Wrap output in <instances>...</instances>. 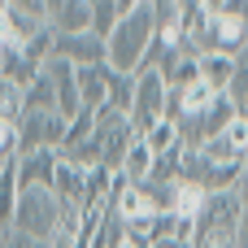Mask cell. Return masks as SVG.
Returning <instances> with one entry per match:
<instances>
[{"label":"cell","instance_id":"6da1fadb","mask_svg":"<svg viewBox=\"0 0 248 248\" xmlns=\"http://www.w3.org/2000/svg\"><path fill=\"white\" fill-rule=\"evenodd\" d=\"M157 39V17H153V0H135V9L113 26V35L105 39L109 44V70L118 74H140L144 70V57Z\"/></svg>","mask_w":248,"mask_h":248},{"label":"cell","instance_id":"7a4b0ae2","mask_svg":"<svg viewBox=\"0 0 248 248\" xmlns=\"http://www.w3.org/2000/svg\"><path fill=\"white\" fill-rule=\"evenodd\" d=\"M13 231L31 235V240H57V231H61V205H57L52 187H26L17 196Z\"/></svg>","mask_w":248,"mask_h":248},{"label":"cell","instance_id":"3957f363","mask_svg":"<svg viewBox=\"0 0 248 248\" xmlns=\"http://www.w3.org/2000/svg\"><path fill=\"white\" fill-rule=\"evenodd\" d=\"M166 100H170L166 78H161L157 70H140V74H135V100H131V113H126L135 140H144V135L166 118Z\"/></svg>","mask_w":248,"mask_h":248},{"label":"cell","instance_id":"277c9868","mask_svg":"<svg viewBox=\"0 0 248 248\" xmlns=\"http://www.w3.org/2000/svg\"><path fill=\"white\" fill-rule=\"evenodd\" d=\"M65 131H70V122H65L61 113H39V109H26V113H22V122H17V157L39 153V148L61 153Z\"/></svg>","mask_w":248,"mask_h":248},{"label":"cell","instance_id":"5b68a950","mask_svg":"<svg viewBox=\"0 0 248 248\" xmlns=\"http://www.w3.org/2000/svg\"><path fill=\"white\" fill-rule=\"evenodd\" d=\"M52 57L70 61L74 70H83V65H105V61H109V44L96 39L92 31H87V35H57Z\"/></svg>","mask_w":248,"mask_h":248},{"label":"cell","instance_id":"8992f818","mask_svg":"<svg viewBox=\"0 0 248 248\" xmlns=\"http://www.w3.org/2000/svg\"><path fill=\"white\" fill-rule=\"evenodd\" d=\"M48 31L52 35H87L92 0H48Z\"/></svg>","mask_w":248,"mask_h":248},{"label":"cell","instance_id":"52a82bcc","mask_svg":"<svg viewBox=\"0 0 248 248\" xmlns=\"http://www.w3.org/2000/svg\"><path fill=\"white\" fill-rule=\"evenodd\" d=\"M157 74L166 78V87L170 92H187V87H196L201 83V57L196 52H187V48H174V52H166L161 57V65H157Z\"/></svg>","mask_w":248,"mask_h":248},{"label":"cell","instance_id":"ba28073f","mask_svg":"<svg viewBox=\"0 0 248 248\" xmlns=\"http://www.w3.org/2000/svg\"><path fill=\"white\" fill-rule=\"evenodd\" d=\"M109 61L105 65H83V70H74V83H78V105H83V113H96V109H105L109 105Z\"/></svg>","mask_w":248,"mask_h":248},{"label":"cell","instance_id":"9c48e42d","mask_svg":"<svg viewBox=\"0 0 248 248\" xmlns=\"http://www.w3.org/2000/svg\"><path fill=\"white\" fill-rule=\"evenodd\" d=\"M57 166H61V157H57L52 148H39V153L17 157V183H22V192H26V187H52Z\"/></svg>","mask_w":248,"mask_h":248},{"label":"cell","instance_id":"30bf717a","mask_svg":"<svg viewBox=\"0 0 248 248\" xmlns=\"http://www.w3.org/2000/svg\"><path fill=\"white\" fill-rule=\"evenodd\" d=\"M231 78H235V57H222V52H205L201 57V83L214 96H227L231 92Z\"/></svg>","mask_w":248,"mask_h":248},{"label":"cell","instance_id":"8fae6325","mask_svg":"<svg viewBox=\"0 0 248 248\" xmlns=\"http://www.w3.org/2000/svg\"><path fill=\"white\" fill-rule=\"evenodd\" d=\"M135 9V0H92V35L96 39H109L113 26Z\"/></svg>","mask_w":248,"mask_h":248},{"label":"cell","instance_id":"7c38bea8","mask_svg":"<svg viewBox=\"0 0 248 248\" xmlns=\"http://www.w3.org/2000/svg\"><path fill=\"white\" fill-rule=\"evenodd\" d=\"M17 196H22V183H17V157H9L4 170H0V231H13Z\"/></svg>","mask_w":248,"mask_h":248},{"label":"cell","instance_id":"4fadbf2b","mask_svg":"<svg viewBox=\"0 0 248 248\" xmlns=\"http://www.w3.org/2000/svg\"><path fill=\"white\" fill-rule=\"evenodd\" d=\"M240 118V109H235V100L231 96H218L214 105H209V113L201 118V126H205V144L209 140H218V135H227V126Z\"/></svg>","mask_w":248,"mask_h":248},{"label":"cell","instance_id":"5bb4252c","mask_svg":"<svg viewBox=\"0 0 248 248\" xmlns=\"http://www.w3.org/2000/svg\"><path fill=\"white\" fill-rule=\"evenodd\" d=\"M153 161H157V153H153L144 140H135V144H131V153H126V161H122V174H126V183L144 187V183H148V174H153Z\"/></svg>","mask_w":248,"mask_h":248},{"label":"cell","instance_id":"9a60e30c","mask_svg":"<svg viewBox=\"0 0 248 248\" xmlns=\"http://www.w3.org/2000/svg\"><path fill=\"white\" fill-rule=\"evenodd\" d=\"M22 113H26V87H17L13 78H0V122L17 126Z\"/></svg>","mask_w":248,"mask_h":248},{"label":"cell","instance_id":"2e32d148","mask_svg":"<svg viewBox=\"0 0 248 248\" xmlns=\"http://www.w3.org/2000/svg\"><path fill=\"white\" fill-rule=\"evenodd\" d=\"M131 100H135V74H109V109L118 113H131Z\"/></svg>","mask_w":248,"mask_h":248},{"label":"cell","instance_id":"e0dca14e","mask_svg":"<svg viewBox=\"0 0 248 248\" xmlns=\"http://www.w3.org/2000/svg\"><path fill=\"white\" fill-rule=\"evenodd\" d=\"M144 144H148L157 157H161V153H174V148H183V144H179V126H174V122H166V118H161V122H157V126L144 135Z\"/></svg>","mask_w":248,"mask_h":248},{"label":"cell","instance_id":"ac0fdd59","mask_svg":"<svg viewBox=\"0 0 248 248\" xmlns=\"http://www.w3.org/2000/svg\"><path fill=\"white\" fill-rule=\"evenodd\" d=\"M227 96L235 100L240 113H248V44H244V52L235 57V78H231V92Z\"/></svg>","mask_w":248,"mask_h":248},{"label":"cell","instance_id":"d6986e66","mask_svg":"<svg viewBox=\"0 0 248 248\" xmlns=\"http://www.w3.org/2000/svg\"><path fill=\"white\" fill-rule=\"evenodd\" d=\"M96 135V113H78L74 122H70V131H65V144H61V153L65 148H78V144H87Z\"/></svg>","mask_w":248,"mask_h":248},{"label":"cell","instance_id":"ffe728a7","mask_svg":"<svg viewBox=\"0 0 248 248\" xmlns=\"http://www.w3.org/2000/svg\"><path fill=\"white\" fill-rule=\"evenodd\" d=\"M70 235H57V240H31V235H17V231H4V248H70Z\"/></svg>","mask_w":248,"mask_h":248},{"label":"cell","instance_id":"44dd1931","mask_svg":"<svg viewBox=\"0 0 248 248\" xmlns=\"http://www.w3.org/2000/svg\"><path fill=\"white\" fill-rule=\"evenodd\" d=\"M227 144H231V153H240V157H248V113H240L231 126H227V135H222Z\"/></svg>","mask_w":248,"mask_h":248},{"label":"cell","instance_id":"7402d4cb","mask_svg":"<svg viewBox=\"0 0 248 248\" xmlns=\"http://www.w3.org/2000/svg\"><path fill=\"white\" fill-rule=\"evenodd\" d=\"M17 48V35H13V22H9V9L0 4V52Z\"/></svg>","mask_w":248,"mask_h":248},{"label":"cell","instance_id":"603a6c76","mask_svg":"<svg viewBox=\"0 0 248 248\" xmlns=\"http://www.w3.org/2000/svg\"><path fill=\"white\" fill-rule=\"evenodd\" d=\"M235 248H248V209L240 218V227H235Z\"/></svg>","mask_w":248,"mask_h":248},{"label":"cell","instance_id":"cb8c5ba5","mask_svg":"<svg viewBox=\"0 0 248 248\" xmlns=\"http://www.w3.org/2000/svg\"><path fill=\"white\" fill-rule=\"evenodd\" d=\"M118 248H148V244H144L140 235H131V231H126V235H122V244H118Z\"/></svg>","mask_w":248,"mask_h":248},{"label":"cell","instance_id":"d4e9b609","mask_svg":"<svg viewBox=\"0 0 248 248\" xmlns=\"http://www.w3.org/2000/svg\"><path fill=\"white\" fill-rule=\"evenodd\" d=\"M153 248H192L187 240H161V244H153Z\"/></svg>","mask_w":248,"mask_h":248}]
</instances>
